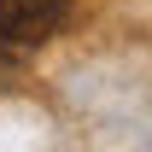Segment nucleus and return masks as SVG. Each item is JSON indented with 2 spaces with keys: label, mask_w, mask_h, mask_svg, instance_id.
<instances>
[{
  "label": "nucleus",
  "mask_w": 152,
  "mask_h": 152,
  "mask_svg": "<svg viewBox=\"0 0 152 152\" xmlns=\"http://www.w3.org/2000/svg\"><path fill=\"white\" fill-rule=\"evenodd\" d=\"M70 12V0H0V58H29Z\"/></svg>",
  "instance_id": "obj_1"
}]
</instances>
